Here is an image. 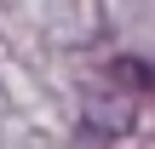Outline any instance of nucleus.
I'll return each mask as SVG.
<instances>
[{
  "mask_svg": "<svg viewBox=\"0 0 155 149\" xmlns=\"http://www.w3.org/2000/svg\"><path fill=\"white\" fill-rule=\"evenodd\" d=\"M121 69V80H150L155 86V63H115Z\"/></svg>",
  "mask_w": 155,
  "mask_h": 149,
  "instance_id": "nucleus-1",
  "label": "nucleus"
}]
</instances>
